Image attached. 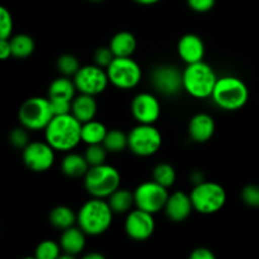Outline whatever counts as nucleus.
Wrapping results in <instances>:
<instances>
[{"label":"nucleus","mask_w":259,"mask_h":259,"mask_svg":"<svg viewBox=\"0 0 259 259\" xmlns=\"http://www.w3.org/2000/svg\"><path fill=\"white\" fill-rule=\"evenodd\" d=\"M120 172L110 164L91 166L83 176V187L91 197L108 199L120 187Z\"/></svg>","instance_id":"39448f33"},{"label":"nucleus","mask_w":259,"mask_h":259,"mask_svg":"<svg viewBox=\"0 0 259 259\" xmlns=\"http://www.w3.org/2000/svg\"><path fill=\"white\" fill-rule=\"evenodd\" d=\"M190 259H215V254L207 248L200 247L190 253Z\"/></svg>","instance_id":"58836bf2"},{"label":"nucleus","mask_w":259,"mask_h":259,"mask_svg":"<svg viewBox=\"0 0 259 259\" xmlns=\"http://www.w3.org/2000/svg\"><path fill=\"white\" fill-rule=\"evenodd\" d=\"M81 126L72 114L55 115L45 128V141L57 152H71L81 143Z\"/></svg>","instance_id":"f257e3e1"},{"label":"nucleus","mask_w":259,"mask_h":259,"mask_svg":"<svg viewBox=\"0 0 259 259\" xmlns=\"http://www.w3.org/2000/svg\"><path fill=\"white\" fill-rule=\"evenodd\" d=\"M187 7L196 13H207L215 7L217 0H186Z\"/></svg>","instance_id":"e433bc0d"},{"label":"nucleus","mask_w":259,"mask_h":259,"mask_svg":"<svg viewBox=\"0 0 259 259\" xmlns=\"http://www.w3.org/2000/svg\"><path fill=\"white\" fill-rule=\"evenodd\" d=\"M191 181L194 182V185H197V184H200V182H202V181H205L204 180V175H202V172H200V171H194L191 174Z\"/></svg>","instance_id":"a19ab883"},{"label":"nucleus","mask_w":259,"mask_h":259,"mask_svg":"<svg viewBox=\"0 0 259 259\" xmlns=\"http://www.w3.org/2000/svg\"><path fill=\"white\" fill-rule=\"evenodd\" d=\"M61 250L60 243L53 240H43L37 245L34 252V257L37 259H58L60 258Z\"/></svg>","instance_id":"7c9ffc66"},{"label":"nucleus","mask_w":259,"mask_h":259,"mask_svg":"<svg viewBox=\"0 0 259 259\" xmlns=\"http://www.w3.org/2000/svg\"><path fill=\"white\" fill-rule=\"evenodd\" d=\"M131 111L139 124H154L161 115V103L153 94L139 93L132 100Z\"/></svg>","instance_id":"2eb2a0df"},{"label":"nucleus","mask_w":259,"mask_h":259,"mask_svg":"<svg viewBox=\"0 0 259 259\" xmlns=\"http://www.w3.org/2000/svg\"><path fill=\"white\" fill-rule=\"evenodd\" d=\"M77 93L98 96L106 90L109 82L108 73L105 68L95 65H85L78 68L73 76Z\"/></svg>","instance_id":"9b49d317"},{"label":"nucleus","mask_w":259,"mask_h":259,"mask_svg":"<svg viewBox=\"0 0 259 259\" xmlns=\"http://www.w3.org/2000/svg\"><path fill=\"white\" fill-rule=\"evenodd\" d=\"M48 222L55 229L65 230L67 228L73 227L77 223V214L72 211V209L66 205H58L51 210L48 215Z\"/></svg>","instance_id":"b1692460"},{"label":"nucleus","mask_w":259,"mask_h":259,"mask_svg":"<svg viewBox=\"0 0 259 259\" xmlns=\"http://www.w3.org/2000/svg\"><path fill=\"white\" fill-rule=\"evenodd\" d=\"M98 113V103L95 96L78 93L71 103V114L81 123L95 119Z\"/></svg>","instance_id":"aec40b11"},{"label":"nucleus","mask_w":259,"mask_h":259,"mask_svg":"<svg viewBox=\"0 0 259 259\" xmlns=\"http://www.w3.org/2000/svg\"><path fill=\"white\" fill-rule=\"evenodd\" d=\"M50 101L55 115H63V114L71 113V103L72 101L62 100V99H50Z\"/></svg>","instance_id":"4c0bfd02"},{"label":"nucleus","mask_w":259,"mask_h":259,"mask_svg":"<svg viewBox=\"0 0 259 259\" xmlns=\"http://www.w3.org/2000/svg\"><path fill=\"white\" fill-rule=\"evenodd\" d=\"M28 129H25L24 126L22 128H14L9 134V142L13 147L15 148L23 149L24 147H27V144L29 143V136H28Z\"/></svg>","instance_id":"f704fd0d"},{"label":"nucleus","mask_w":259,"mask_h":259,"mask_svg":"<svg viewBox=\"0 0 259 259\" xmlns=\"http://www.w3.org/2000/svg\"><path fill=\"white\" fill-rule=\"evenodd\" d=\"M106 154H108V151L104 147V144H90L88 146V148L85 149V156L88 163L91 166H98V164L105 163L106 161Z\"/></svg>","instance_id":"2f4dec72"},{"label":"nucleus","mask_w":259,"mask_h":259,"mask_svg":"<svg viewBox=\"0 0 259 259\" xmlns=\"http://www.w3.org/2000/svg\"><path fill=\"white\" fill-rule=\"evenodd\" d=\"M86 245V234L80 227H70L62 230L60 238V247L62 253L70 254L71 257H77L83 252Z\"/></svg>","instance_id":"6ab92c4d"},{"label":"nucleus","mask_w":259,"mask_h":259,"mask_svg":"<svg viewBox=\"0 0 259 259\" xmlns=\"http://www.w3.org/2000/svg\"><path fill=\"white\" fill-rule=\"evenodd\" d=\"M134 2H136L137 4L141 5H153L157 4L158 2H161V0H134Z\"/></svg>","instance_id":"37998d69"},{"label":"nucleus","mask_w":259,"mask_h":259,"mask_svg":"<svg viewBox=\"0 0 259 259\" xmlns=\"http://www.w3.org/2000/svg\"><path fill=\"white\" fill-rule=\"evenodd\" d=\"M55 116L52 105L48 98L42 96H33L27 99L20 105L18 111L20 125L28 131H45L46 126Z\"/></svg>","instance_id":"0eeeda50"},{"label":"nucleus","mask_w":259,"mask_h":259,"mask_svg":"<svg viewBox=\"0 0 259 259\" xmlns=\"http://www.w3.org/2000/svg\"><path fill=\"white\" fill-rule=\"evenodd\" d=\"M211 99L218 108L225 111H237L247 105L249 90L242 78L227 75L218 77Z\"/></svg>","instance_id":"7ed1b4c3"},{"label":"nucleus","mask_w":259,"mask_h":259,"mask_svg":"<svg viewBox=\"0 0 259 259\" xmlns=\"http://www.w3.org/2000/svg\"><path fill=\"white\" fill-rule=\"evenodd\" d=\"M177 53L186 65L200 62L204 60L205 56L204 40L195 33L184 34L177 43Z\"/></svg>","instance_id":"f3484780"},{"label":"nucleus","mask_w":259,"mask_h":259,"mask_svg":"<svg viewBox=\"0 0 259 259\" xmlns=\"http://www.w3.org/2000/svg\"><path fill=\"white\" fill-rule=\"evenodd\" d=\"M77 89H76L73 78L68 76H61L55 78L50 83L48 88V98L50 99H62V100L72 101L76 96Z\"/></svg>","instance_id":"5701e85b"},{"label":"nucleus","mask_w":259,"mask_h":259,"mask_svg":"<svg viewBox=\"0 0 259 259\" xmlns=\"http://www.w3.org/2000/svg\"><path fill=\"white\" fill-rule=\"evenodd\" d=\"M106 133H108V128L105 126V124L93 119V120L82 123V126H81V142H83L86 146L101 144L105 139Z\"/></svg>","instance_id":"393cba45"},{"label":"nucleus","mask_w":259,"mask_h":259,"mask_svg":"<svg viewBox=\"0 0 259 259\" xmlns=\"http://www.w3.org/2000/svg\"><path fill=\"white\" fill-rule=\"evenodd\" d=\"M156 229L153 214L141 209H134L128 212L124 222V230L128 238L134 242H144L153 235Z\"/></svg>","instance_id":"ddd939ff"},{"label":"nucleus","mask_w":259,"mask_h":259,"mask_svg":"<svg viewBox=\"0 0 259 259\" xmlns=\"http://www.w3.org/2000/svg\"><path fill=\"white\" fill-rule=\"evenodd\" d=\"M10 46H12V55L15 58H27L34 52L35 43L34 39L29 34H20L12 35L9 38Z\"/></svg>","instance_id":"bb28decb"},{"label":"nucleus","mask_w":259,"mask_h":259,"mask_svg":"<svg viewBox=\"0 0 259 259\" xmlns=\"http://www.w3.org/2000/svg\"><path fill=\"white\" fill-rule=\"evenodd\" d=\"M12 46L9 39H0V61H5L12 57Z\"/></svg>","instance_id":"ea45409f"},{"label":"nucleus","mask_w":259,"mask_h":259,"mask_svg":"<svg viewBox=\"0 0 259 259\" xmlns=\"http://www.w3.org/2000/svg\"><path fill=\"white\" fill-rule=\"evenodd\" d=\"M83 259H105V255L101 254V253H89V254L83 255Z\"/></svg>","instance_id":"79ce46f5"},{"label":"nucleus","mask_w":259,"mask_h":259,"mask_svg":"<svg viewBox=\"0 0 259 259\" xmlns=\"http://www.w3.org/2000/svg\"><path fill=\"white\" fill-rule=\"evenodd\" d=\"M13 17L9 10L0 5V39H9L13 34Z\"/></svg>","instance_id":"473e14b6"},{"label":"nucleus","mask_w":259,"mask_h":259,"mask_svg":"<svg viewBox=\"0 0 259 259\" xmlns=\"http://www.w3.org/2000/svg\"><path fill=\"white\" fill-rule=\"evenodd\" d=\"M114 57L115 56L113 55V52H111L110 47H105V46H101V47L96 48V51L94 52V61H95V63L98 66H100V67L105 68L108 67L109 65L111 63V61L114 60Z\"/></svg>","instance_id":"c9c22d12"},{"label":"nucleus","mask_w":259,"mask_h":259,"mask_svg":"<svg viewBox=\"0 0 259 259\" xmlns=\"http://www.w3.org/2000/svg\"><path fill=\"white\" fill-rule=\"evenodd\" d=\"M106 200L114 214H128L134 206L133 192L126 189H120V187L115 190Z\"/></svg>","instance_id":"a878e982"},{"label":"nucleus","mask_w":259,"mask_h":259,"mask_svg":"<svg viewBox=\"0 0 259 259\" xmlns=\"http://www.w3.org/2000/svg\"><path fill=\"white\" fill-rule=\"evenodd\" d=\"M163 211L171 222H185L186 219H189L191 212L194 211L191 197H190V195L185 194L182 191H176L174 194H169L166 205H164Z\"/></svg>","instance_id":"dca6fc26"},{"label":"nucleus","mask_w":259,"mask_h":259,"mask_svg":"<svg viewBox=\"0 0 259 259\" xmlns=\"http://www.w3.org/2000/svg\"><path fill=\"white\" fill-rule=\"evenodd\" d=\"M218 76L214 68L205 62L190 63L182 71V86L190 96L195 99L211 98Z\"/></svg>","instance_id":"20e7f679"},{"label":"nucleus","mask_w":259,"mask_h":259,"mask_svg":"<svg viewBox=\"0 0 259 259\" xmlns=\"http://www.w3.org/2000/svg\"><path fill=\"white\" fill-rule=\"evenodd\" d=\"M152 85L164 96H175L184 90L182 71L174 65H159L152 72Z\"/></svg>","instance_id":"4468645a"},{"label":"nucleus","mask_w":259,"mask_h":259,"mask_svg":"<svg viewBox=\"0 0 259 259\" xmlns=\"http://www.w3.org/2000/svg\"><path fill=\"white\" fill-rule=\"evenodd\" d=\"M195 211L211 215L220 211L227 202V191L218 182L202 181L195 185L190 192Z\"/></svg>","instance_id":"423d86ee"},{"label":"nucleus","mask_w":259,"mask_h":259,"mask_svg":"<svg viewBox=\"0 0 259 259\" xmlns=\"http://www.w3.org/2000/svg\"><path fill=\"white\" fill-rule=\"evenodd\" d=\"M113 210L108 200L93 197L80 207L77 212V225L86 235L98 237L108 232L113 223Z\"/></svg>","instance_id":"f03ea898"},{"label":"nucleus","mask_w":259,"mask_h":259,"mask_svg":"<svg viewBox=\"0 0 259 259\" xmlns=\"http://www.w3.org/2000/svg\"><path fill=\"white\" fill-rule=\"evenodd\" d=\"M215 120L207 113H197L189 123V136L196 143H205L210 141L215 133Z\"/></svg>","instance_id":"a211bd4d"},{"label":"nucleus","mask_w":259,"mask_h":259,"mask_svg":"<svg viewBox=\"0 0 259 259\" xmlns=\"http://www.w3.org/2000/svg\"><path fill=\"white\" fill-rule=\"evenodd\" d=\"M103 144L106 151L110 152V153L123 152L124 149L128 148V134L119 131V129H111L106 133Z\"/></svg>","instance_id":"c85d7f7f"},{"label":"nucleus","mask_w":259,"mask_h":259,"mask_svg":"<svg viewBox=\"0 0 259 259\" xmlns=\"http://www.w3.org/2000/svg\"><path fill=\"white\" fill-rule=\"evenodd\" d=\"M240 197L247 206L259 207V185L250 184L243 187Z\"/></svg>","instance_id":"72a5a7b5"},{"label":"nucleus","mask_w":259,"mask_h":259,"mask_svg":"<svg viewBox=\"0 0 259 259\" xmlns=\"http://www.w3.org/2000/svg\"><path fill=\"white\" fill-rule=\"evenodd\" d=\"M176 169L174 168V166L167 162H162L154 166L153 171H152V180L156 181L157 184L162 185V186L172 187L176 182Z\"/></svg>","instance_id":"cd10ccee"},{"label":"nucleus","mask_w":259,"mask_h":259,"mask_svg":"<svg viewBox=\"0 0 259 259\" xmlns=\"http://www.w3.org/2000/svg\"><path fill=\"white\" fill-rule=\"evenodd\" d=\"M56 66H57V70L60 71V73L62 76H75V73L77 72L78 68L81 67L80 61L72 53H63L56 61Z\"/></svg>","instance_id":"c756f323"},{"label":"nucleus","mask_w":259,"mask_h":259,"mask_svg":"<svg viewBox=\"0 0 259 259\" xmlns=\"http://www.w3.org/2000/svg\"><path fill=\"white\" fill-rule=\"evenodd\" d=\"M133 195L134 206L154 215L164 209L169 192L167 187L151 180L138 185L133 191Z\"/></svg>","instance_id":"9d476101"},{"label":"nucleus","mask_w":259,"mask_h":259,"mask_svg":"<svg viewBox=\"0 0 259 259\" xmlns=\"http://www.w3.org/2000/svg\"><path fill=\"white\" fill-rule=\"evenodd\" d=\"M109 47L115 57H132L137 50V38L128 30H120L111 37Z\"/></svg>","instance_id":"412c9836"},{"label":"nucleus","mask_w":259,"mask_h":259,"mask_svg":"<svg viewBox=\"0 0 259 259\" xmlns=\"http://www.w3.org/2000/svg\"><path fill=\"white\" fill-rule=\"evenodd\" d=\"M90 168V164L86 161L83 154L75 153V152H67L65 157L61 162V169H62L63 175L70 179H80L83 177Z\"/></svg>","instance_id":"4be33fe9"},{"label":"nucleus","mask_w":259,"mask_h":259,"mask_svg":"<svg viewBox=\"0 0 259 259\" xmlns=\"http://www.w3.org/2000/svg\"><path fill=\"white\" fill-rule=\"evenodd\" d=\"M162 146V134L154 124H139L128 133V148L138 157H151Z\"/></svg>","instance_id":"1a4fd4ad"},{"label":"nucleus","mask_w":259,"mask_h":259,"mask_svg":"<svg viewBox=\"0 0 259 259\" xmlns=\"http://www.w3.org/2000/svg\"><path fill=\"white\" fill-rule=\"evenodd\" d=\"M109 82L120 90H132L142 81V68L132 57H114L106 67Z\"/></svg>","instance_id":"6e6552de"},{"label":"nucleus","mask_w":259,"mask_h":259,"mask_svg":"<svg viewBox=\"0 0 259 259\" xmlns=\"http://www.w3.org/2000/svg\"><path fill=\"white\" fill-rule=\"evenodd\" d=\"M55 149L47 142H29L23 148V162L33 172H46L55 163Z\"/></svg>","instance_id":"f8f14e48"},{"label":"nucleus","mask_w":259,"mask_h":259,"mask_svg":"<svg viewBox=\"0 0 259 259\" xmlns=\"http://www.w3.org/2000/svg\"><path fill=\"white\" fill-rule=\"evenodd\" d=\"M90 2H93V3H100V2H103V0H90Z\"/></svg>","instance_id":"c03bdc74"}]
</instances>
